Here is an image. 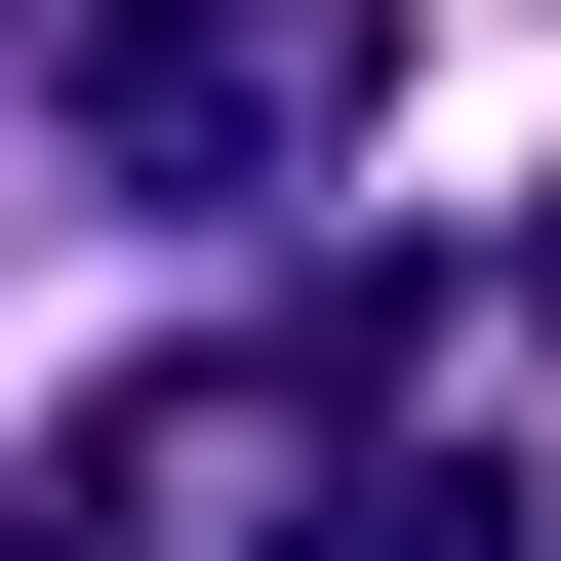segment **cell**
Instances as JSON below:
<instances>
[{
	"instance_id": "6da1fadb",
	"label": "cell",
	"mask_w": 561,
	"mask_h": 561,
	"mask_svg": "<svg viewBox=\"0 0 561 561\" xmlns=\"http://www.w3.org/2000/svg\"><path fill=\"white\" fill-rule=\"evenodd\" d=\"M401 121V0H121L81 41V201H280Z\"/></svg>"
},
{
	"instance_id": "7a4b0ae2",
	"label": "cell",
	"mask_w": 561,
	"mask_h": 561,
	"mask_svg": "<svg viewBox=\"0 0 561 561\" xmlns=\"http://www.w3.org/2000/svg\"><path fill=\"white\" fill-rule=\"evenodd\" d=\"M321 561H561V522H522V481H442V442H362V522H321Z\"/></svg>"
},
{
	"instance_id": "3957f363",
	"label": "cell",
	"mask_w": 561,
	"mask_h": 561,
	"mask_svg": "<svg viewBox=\"0 0 561 561\" xmlns=\"http://www.w3.org/2000/svg\"><path fill=\"white\" fill-rule=\"evenodd\" d=\"M522 362H561V241H522Z\"/></svg>"
}]
</instances>
